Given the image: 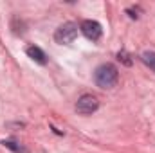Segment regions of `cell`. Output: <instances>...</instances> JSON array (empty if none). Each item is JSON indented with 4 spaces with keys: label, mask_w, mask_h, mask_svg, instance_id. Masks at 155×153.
Segmentation results:
<instances>
[{
    "label": "cell",
    "mask_w": 155,
    "mask_h": 153,
    "mask_svg": "<svg viewBox=\"0 0 155 153\" xmlns=\"http://www.w3.org/2000/svg\"><path fill=\"white\" fill-rule=\"evenodd\" d=\"M117 79H119V70H117L116 65L112 63H103L96 69L94 72V81L99 88H114L117 85Z\"/></svg>",
    "instance_id": "6da1fadb"
},
{
    "label": "cell",
    "mask_w": 155,
    "mask_h": 153,
    "mask_svg": "<svg viewBox=\"0 0 155 153\" xmlns=\"http://www.w3.org/2000/svg\"><path fill=\"white\" fill-rule=\"evenodd\" d=\"M78 31H79V27H78L76 22H65V24H61V25L56 29V33H54V41L60 43V45H69V43H72V41L76 40Z\"/></svg>",
    "instance_id": "7a4b0ae2"
},
{
    "label": "cell",
    "mask_w": 155,
    "mask_h": 153,
    "mask_svg": "<svg viewBox=\"0 0 155 153\" xmlns=\"http://www.w3.org/2000/svg\"><path fill=\"white\" fill-rule=\"evenodd\" d=\"M99 108V101L92 94H83L76 103V112L79 115H90Z\"/></svg>",
    "instance_id": "3957f363"
},
{
    "label": "cell",
    "mask_w": 155,
    "mask_h": 153,
    "mask_svg": "<svg viewBox=\"0 0 155 153\" xmlns=\"http://www.w3.org/2000/svg\"><path fill=\"white\" fill-rule=\"evenodd\" d=\"M79 31L83 33L85 38L92 40V41H97L101 38V34H103V27L96 20H83L81 25H79Z\"/></svg>",
    "instance_id": "277c9868"
},
{
    "label": "cell",
    "mask_w": 155,
    "mask_h": 153,
    "mask_svg": "<svg viewBox=\"0 0 155 153\" xmlns=\"http://www.w3.org/2000/svg\"><path fill=\"white\" fill-rule=\"evenodd\" d=\"M25 54H27L33 61H36L38 65H45V63H47V56H45V52L40 49L38 45H29V47L25 49Z\"/></svg>",
    "instance_id": "5b68a950"
},
{
    "label": "cell",
    "mask_w": 155,
    "mask_h": 153,
    "mask_svg": "<svg viewBox=\"0 0 155 153\" xmlns=\"http://www.w3.org/2000/svg\"><path fill=\"white\" fill-rule=\"evenodd\" d=\"M141 60H143V63H144L146 67H150L155 72V52L153 50H144V52L141 54Z\"/></svg>",
    "instance_id": "8992f818"
},
{
    "label": "cell",
    "mask_w": 155,
    "mask_h": 153,
    "mask_svg": "<svg viewBox=\"0 0 155 153\" xmlns=\"http://www.w3.org/2000/svg\"><path fill=\"white\" fill-rule=\"evenodd\" d=\"M7 150H11V151H15V153H27V150L22 146V144H18L16 141H11V139H7V141H4L2 142Z\"/></svg>",
    "instance_id": "52a82bcc"
},
{
    "label": "cell",
    "mask_w": 155,
    "mask_h": 153,
    "mask_svg": "<svg viewBox=\"0 0 155 153\" xmlns=\"http://www.w3.org/2000/svg\"><path fill=\"white\" fill-rule=\"evenodd\" d=\"M117 60H119V61H123V63H124L126 67H130V65H132L130 54H128L126 50H119V52H117Z\"/></svg>",
    "instance_id": "ba28073f"
}]
</instances>
